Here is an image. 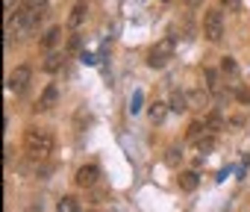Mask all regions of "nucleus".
Returning <instances> with one entry per match:
<instances>
[{
	"instance_id": "4468645a",
	"label": "nucleus",
	"mask_w": 250,
	"mask_h": 212,
	"mask_svg": "<svg viewBox=\"0 0 250 212\" xmlns=\"http://www.w3.org/2000/svg\"><path fill=\"white\" fill-rule=\"evenodd\" d=\"M88 124H91V112L85 109V106H80V109L74 112V133H83Z\"/></svg>"
},
{
	"instance_id": "a878e982",
	"label": "nucleus",
	"mask_w": 250,
	"mask_h": 212,
	"mask_svg": "<svg viewBox=\"0 0 250 212\" xmlns=\"http://www.w3.org/2000/svg\"><path fill=\"white\" fill-rule=\"evenodd\" d=\"M177 159H180L177 150H168V165H177Z\"/></svg>"
},
{
	"instance_id": "423d86ee",
	"label": "nucleus",
	"mask_w": 250,
	"mask_h": 212,
	"mask_svg": "<svg viewBox=\"0 0 250 212\" xmlns=\"http://www.w3.org/2000/svg\"><path fill=\"white\" fill-rule=\"evenodd\" d=\"M74 183H77L80 189H94V186L100 183V168H97V165H83V168L77 171Z\"/></svg>"
},
{
	"instance_id": "f257e3e1",
	"label": "nucleus",
	"mask_w": 250,
	"mask_h": 212,
	"mask_svg": "<svg viewBox=\"0 0 250 212\" xmlns=\"http://www.w3.org/2000/svg\"><path fill=\"white\" fill-rule=\"evenodd\" d=\"M24 150L30 159L36 162H44L50 153H53V136L42 127H27L24 130Z\"/></svg>"
},
{
	"instance_id": "20e7f679",
	"label": "nucleus",
	"mask_w": 250,
	"mask_h": 212,
	"mask_svg": "<svg viewBox=\"0 0 250 212\" xmlns=\"http://www.w3.org/2000/svg\"><path fill=\"white\" fill-rule=\"evenodd\" d=\"M30 80H33V68H30V65H18V68L9 74L6 85H9V91H12V94H24V91H27V85H30Z\"/></svg>"
},
{
	"instance_id": "7ed1b4c3",
	"label": "nucleus",
	"mask_w": 250,
	"mask_h": 212,
	"mask_svg": "<svg viewBox=\"0 0 250 212\" xmlns=\"http://www.w3.org/2000/svg\"><path fill=\"white\" fill-rule=\"evenodd\" d=\"M171 56H174V39H162L159 44L150 47L147 65H150V68H165V65L171 62Z\"/></svg>"
},
{
	"instance_id": "f03ea898",
	"label": "nucleus",
	"mask_w": 250,
	"mask_h": 212,
	"mask_svg": "<svg viewBox=\"0 0 250 212\" xmlns=\"http://www.w3.org/2000/svg\"><path fill=\"white\" fill-rule=\"evenodd\" d=\"M203 36L209 42H221L224 39V15H221V9H206V15H203Z\"/></svg>"
},
{
	"instance_id": "39448f33",
	"label": "nucleus",
	"mask_w": 250,
	"mask_h": 212,
	"mask_svg": "<svg viewBox=\"0 0 250 212\" xmlns=\"http://www.w3.org/2000/svg\"><path fill=\"white\" fill-rule=\"evenodd\" d=\"M56 103H59V85L50 83V85H44V91L39 94V100H36L33 109H36V112H50Z\"/></svg>"
},
{
	"instance_id": "2eb2a0df",
	"label": "nucleus",
	"mask_w": 250,
	"mask_h": 212,
	"mask_svg": "<svg viewBox=\"0 0 250 212\" xmlns=\"http://www.w3.org/2000/svg\"><path fill=\"white\" fill-rule=\"evenodd\" d=\"M62 62H65V59H62V53H56V50H50L42 68H44L47 74H59V71H62Z\"/></svg>"
},
{
	"instance_id": "6e6552de",
	"label": "nucleus",
	"mask_w": 250,
	"mask_h": 212,
	"mask_svg": "<svg viewBox=\"0 0 250 212\" xmlns=\"http://www.w3.org/2000/svg\"><path fill=\"white\" fill-rule=\"evenodd\" d=\"M203 80H206V91L209 94H215V97H227V91H224V85H221V77H218V71H212V68H206L203 71Z\"/></svg>"
},
{
	"instance_id": "a211bd4d",
	"label": "nucleus",
	"mask_w": 250,
	"mask_h": 212,
	"mask_svg": "<svg viewBox=\"0 0 250 212\" xmlns=\"http://www.w3.org/2000/svg\"><path fill=\"white\" fill-rule=\"evenodd\" d=\"M203 133H206V124H203V121H191V124H188V130H186V139L197 145Z\"/></svg>"
},
{
	"instance_id": "393cba45",
	"label": "nucleus",
	"mask_w": 250,
	"mask_h": 212,
	"mask_svg": "<svg viewBox=\"0 0 250 212\" xmlns=\"http://www.w3.org/2000/svg\"><path fill=\"white\" fill-rule=\"evenodd\" d=\"M221 3H224V6H227V9H235V6H238V3H241V0H221Z\"/></svg>"
},
{
	"instance_id": "bb28decb",
	"label": "nucleus",
	"mask_w": 250,
	"mask_h": 212,
	"mask_svg": "<svg viewBox=\"0 0 250 212\" xmlns=\"http://www.w3.org/2000/svg\"><path fill=\"white\" fill-rule=\"evenodd\" d=\"M200 3H203V0H186V6H191V9H197Z\"/></svg>"
},
{
	"instance_id": "b1692460",
	"label": "nucleus",
	"mask_w": 250,
	"mask_h": 212,
	"mask_svg": "<svg viewBox=\"0 0 250 212\" xmlns=\"http://www.w3.org/2000/svg\"><path fill=\"white\" fill-rule=\"evenodd\" d=\"M229 124H232V127H244V115H232Z\"/></svg>"
},
{
	"instance_id": "ddd939ff",
	"label": "nucleus",
	"mask_w": 250,
	"mask_h": 212,
	"mask_svg": "<svg viewBox=\"0 0 250 212\" xmlns=\"http://www.w3.org/2000/svg\"><path fill=\"white\" fill-rule=\"evenodd\" d=\"M168 109H171L168 103L153 100V103H150V109H147V115H150V121H153V124H162V121H165V115H168Z\"/></svg>"
},
{
	"instance_id": "f3484780",
	"label": "nucleus",
	"mask_w": 250,
	"mask_h": 212,
	"mask_svg": "<svg viewBox=\"0 0 250 212\" xmlns=\"http://www.w3.org/2000/svg\"><path fill=\"white\" fill-rule=\"evenodd\" d=\"M168 106H171L174 112H186V109H188V94H186V91H174Z\"/></svg>"
},
{
	"instance_id": "aec40b11",
	"label": "nucleus",
	"mask_w": 250,
	"mask_h": 212,
	"mask_svg": "<svg viewBox=\"0 0 250 212\" xmlns=\"http://www.w3.org/2000/svg\"><path fill=\"white\" fill-rule=\"evenodd\" d=\"M221 71L232 77V74H238V62H235L232 56H224V59H221Z\"/></svg>"
},
{
	"instance_id": "4be33fe9",
	"label": "nucleus",
	"mask_w": 250,
	"mask_h": 212,
	"mask_svg": "<svg viewBox=\"0 0 250 212\" xmlns=\"http://www.w3.org/2000/svg\"><path fill=\"white\" fill-rule=\"evenodd\" d=\"M235 97H238V103H250V88H238Z\"/></svg>"
},
{
	"instance_id": "5701e85b",
	"label": "nucleus",
	"mask_w": 250,
	"mask_h": 212,
	"mask_svg": "<svg viewBox=\"0 0 250 212\" xmlns=\"http://www.w3.org/2000/svg\"><path fill=\"white\" fill-rule=\"evenodd\" d=\"M44 3L47 0H27V6H33V9H44Z\"/></svg>"
},
{
	"instance_id": "9d476101",
	"label": "nucleus",
	"mask_w": 250,
	"mask_h": 212,
	"mask_svg": "<svg viewBox=\"0 0 250 212\" xmlns=\"http://www.w3.org/2000/svg\"><path fill=\"white\" fill-rule=\"evenodd\" d=\"M203 124H206V133H221V130H227V121H224V115L218 112V109H212L206 118H203Z\"/></svg>"
},
{
	"instance_id": "412c9836",
	"label": "nucleus",
	"mask_w": 250,
	"mask_h": 212,
	"mask_svg": "<svg viewBox=\"0 0 250 212\" xmlns=\"http://www.w3.org/2000/svg\"><path fill=\"white\" fill-rule=\"evenodd\" d=\"M80 44H83V39H80V36H77V33H74V36H71V39H68V50H71V53H74V50H80Z\"/></svg>"
},
{
	"instance_id": "0eeeda50",
	"label": "nucleus",
	"mask_w": 250,
	"mask_h": 212,
	"mask_svg": "<svg viewBox=\"0 0 250 212\" xmlns=\"http://www.w3.org/2000/svg\"><path fill=\"white\" fill-rule=\"evenodd\" d=\"M85 18H88V3L85 0H77V3L71 6V15H68V30H83V24H85Z\"/></svg>"
},
{
	"instance_id": "1a4fd4ad",
	"label": "nucleus",
	"mask_w": 250,
	"mask_h": 212,
	"mask_svg": "<svg viewBox=\"0 0 250 212\" xmlns=\"http://www.w3.org/2000/svg\"><path fill=\"white\" fill-rule=\"evenodd\" d=\"M62 36H65L62 27H50V30L42 36V47H44V50H56V47L62 44Z\"/></svg>"
},
{
	"instance_id": "dca6fc26",
	"label": "nucleus",
	"mask_w": 250,
	"mask_h": 212,
	"mask_svg": "<svg viewBox=\"0 0 250 212\" xmlns=\"http://www.w3.org/2000/svg\"><path fill=\"white\" fill-rule=\"evenodd\" d=\"M56 212H80V200L74 194H62L56 200Z\"/></svg>"
},
{
	"instance_id": "9b49d317",
	"label": "nucleus",
	"mask_w": 250,
	"mask_h": 212,
	"mask_svg": "<svg viewBox=\"0 0 250 212\" xmlns=\"http://www.w3.org/2000/svg\"><path fill=\"white\" fill-rule=\"evenodd\" d=\"M177 183H180V189H183V191H194V189L200 186V177H197V171H180Z\"/></svg>"
},
{
	"instance_id": "6ab92c4d",
	"label": "nucleus",
	"mask_w": 250,
	"mask_h": 212,
	"mask_svg": "<svg viewBox=\"0 0 250 212\" xmlns=\"http://www.w3.org/2000/svg\"><path fill=\"white\" fill-rule=\"evenodd\" d=\"M212 148H215V133H203L200 142H197V150H200V153H209Z\"/></svg>"
},
{
	"instance_id": "f8f14e48",
	"label": "nucleus",
	"mask_w": 250,
	"mask_h": 212,
	"mask_svg": "<svg viewBox=\"0 0 250 212\" xmlns=\"http://www.w3.org/2000/svg\"><path fill=\"white\" fill-rule=\"evenodd\" d=\"M186 94H188V109H203L209 103V91H203V88H191Z\"/></svg>"
}]
</instances>
